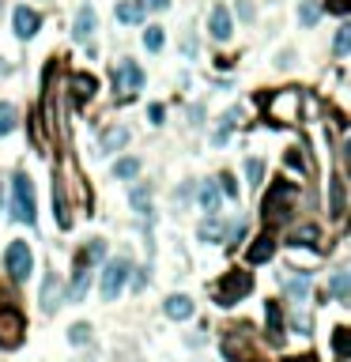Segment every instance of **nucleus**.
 Masks as SVG:
<instances>
[{"label": "nucleus", "instance_id": "14", "mask_svg": "<svg viewBox=\"0 0 351 362\" xmlns=\"http://www.w3.org/2000/svg\"><path fill=\"white\" fill-rule=\"evenodd\" d=\"M162 313L170 317V321H189V317L196 313V306L189 294H170L167 302H162Z\"/></svg>", "mask_w": 351, "mask_h": 362}, {"label": "nucleus", "instance_id": "1", "mask_svg": "<svg viewBox=\"0 0 351 362\" xmlns=\"http://www.w3.org/2000/svg\"><path fill=\"white\" fill-rule=\"evenodd\" d=\"M8 215L23 227L38 223V204H35V181H30L27 170L12 174V196H8Z\"/></svg>", "mask_w": 351, "mask_h": 362}, {"label": "nucleus", "instance_id": "33", "mask_svg": "<svg viewBox=\"0 0 351 362\" xmlns=\"http://www.w3.org/2000/svg\"><path fill=\"white\" fill-rule=\"evenodd\" d=\"M246 178H249V185H261V181H265V162H261V159H246Z\"/></svg>", "mask_w": 351, "mask_h": 362}, {"label": "nucleus", "instance_id": "15", "mask_svg": "<svg viewBox=\"0 0 351 362\" xmlns=\"http://www.w3.org/2000/svg\"><path fill=\"white\" fill-rule=\"evenodd\" d=\"M196 204H201V212H208V215H219V204H223L219 181H204L201 189H196Z\"/></svg>", "mask_w": 351, "mask_h": 362}, {"label": "nucleus", "instance_id": "8", "mask_svg": "<svg viewBox=\"0 0 351 362\" xmlns=\"http://www.w3.org/2000/svg\"><path fill=\"white\" fill-rule=\"evenodd\" d=\"M12 30L19 42H30L42 30V12H35L30 4H16L12 8Z\"/></svg>", "mask_w": 351, "mask_h": 362}, {"label": "nucleus", "instance_id": "29", "mask_svg": "<svg viewBox=\"0 0 351 362\" xmlns=\"http://www.w3.org/2000/svg\"><path fill=\"white\" fill-rule=\"evenodd\" d=\"M333 351H336L340 362L351 358V328H336V332H333Z\"/></svg>", "mask_w": 351, "mask_h": 362}, {"label": "nucleus", "instance_id": "6", "mask_svg": "<svg viewBox=\"0 0 351 362\" xmlns=\"http://www.w3.org/2000/svg\"><path fill=\"white\" fill-rule=\"evenodd\" d=\"M144 83H148V76L144 68H140L136 61H117V68H114V91L117 95H136V91H144Z\"/></svg>", "mask_w": 351, "mask_h": 362}, {"label": "nucleus", "instance_id": "22", "mask_svg": "<svg viewBox=\"0 0 351 362\" xmlns=\"http://www.w3.org/2000/svg\"><path fill=\"white\" fill-rule=\"evenodd\" d=\"M102 257H106V241H102V238H91V241L80 249V253H76V260H80V265H91V268H95Z\"/></svg>", "mask_w": 351, "mask_h": 362}, {"label": "nucleus", "instance_id": "25", "mask_svg": "<svg viewBox=\"0 0 351 362\" xmlns=\"http://www.w3.org/2000/svg\"><path fill=\"white\" fill-rule=\"evenodd\" d=\"M196 238H201V241H223L227 238V227L219 223L215 215H208L204 223H201V230H196Z\"/></svg>", "mask_w": 351, "mask_h": 362}, {"label": "nucleus", "instance_id": "2", "mask_svg": "<svg viewBox=\"0 0 351 362\" xmlns=\"http://www.w3.org/2000/svg\"><path fill=\"white\" fill-rule=\"evenodd\" d=\"M295 200H299V185L295 181H272L265 200H261V215L265 223H283L295 212Z\"/></svg>", "mask_w": 351, "mask_h": 362}, {"label": "nucleus", "instance_id": "5", "mask_svg": "<svg viewBox=\"0 0 351 362\" xmlns=\"http://www.w3.org/2000/svg\"><path fill=\"white\" fill-rule=\"evenodd\" d=\"M4 268H8V276H12L16 283H27L30 279V272H35V253H30V246L23 238H12L8 241V249H4Z\"/></svg>", "mask_w": 351, "mask_h": 362}, {"label": "nucleus", "instance_id": "21", "mask_svg": "<svg viewBox=\"0 0 351 362\" xmlns=\"http://www.w3.org/2000/svg\"><path fill=\"white\" fill-rule=\"evenodd\" d=\"M238 121H242V109H227L223 121H219V128H215V136H212V144H215V147H223V144H227V140H230V128H234Z\"/></svg>", "mask_w": 351, "mask_h": 362}, {"label": "nucleus", "instance_id": "4", "mask_svg": "<svg viewBox=\"0 0 351 362\" xmlns=\"http://www.w3.org/2000/svg\"><path fill=\"white\" fill-rule=\"evenodd\" d=\"M129 272H133V265H129L125 257H114L102 265V276H98V294H102V302H114L117 294L125 291L129 283Z\"/></svg>", "mask_w": 351, "mask_h": 362}, {"label": "nucleus", "instance_id": "30", "mask_svg": "<svg viewBox=\"0 0 351 362\" xmlns=\"http://www.w3.org/2000/svg\"><path fill=\"white\" fill-rule=\"evenodd\" d=\"M91 332H95V328L87 325V321H80V325H72V328H69V344H72V347H87V344H91V339H95Z\"/></svg>", "mask_w": 351, "mask_h": 362}, {"label": "nucleus", "instance_id": "24", "mask_svg": "<svg viewBox=\"0 0 351 362\" xmlns=\"http://www.w3.org/2000/svg\"><path fill=\"white\" fill-rule=\"evenodd\" d=\"M129 200H133V212L140 219H151V185H136Z\"/></svg>", "mask_w": 351, "mask_h": 362}, {"label": "nucleus", "instance_id": "23", "mask_svg": "<svg viewBox=\"0 0 351 362\" xmlns=\"http://www.w3.org/2000/svg\"><path fill=\"white\" fill-rule=\"evenodd\" d=\"M265 325H268L272 339H283V310H280V302H265Z\"/></svg>", "mask_w": 351, "mask_h": 362}, {"label": "nucleus", "instance_id": "41", "mask_svg": "<svg viewBox=\"0 0 351 362\" xmlns=\"http://www.w3.org/2000/svg\"><path fill=\"white\" fill-rule=\"evenodd\" d=\"M144 8H151V12H167L170 0H144Z\"/></svg>", "mask_w": 351, "mask_h": 362}, {"label": "nucleus", "instance_id": "38", "mask_svg": "<svg viewBox=\"0 0 351 362\" xmlns=\"http://www.w3.org/2000/svg\"><path fill=\"white\" fill-rule=\"evenodd\" d=\"M328 207H333V215L344 212V185H340V181H333V204H328Z\"/></svg>", "mask_w": 351, "mask_h": 362}, {"label": "nucleus", "instance_id": "26", "mask_svg": "<svg viewBox=\"0 0 351 362\" xmlns=\"http://www.w3.org/2000/svg\"><path fill=\"white\" fill-rule=\"evenodd\" d=\"M16 125H19V109L16 102H0V136H8V133H16Z\"/></svg>", "mask_w": 351, "mask_h": 362}, {"label": "nucleus", "instance_id": "39", "mask_svg": "<svg viewBox=\"0 0 351 362\" xmlns=\"http://www.w3.org/2000/svg\"><path fill=\"white\" fill-rule=\"evenodd\" d=\"M325 12H336V16H351V0H325Z\"/></svg>", "mask_w": 351, "mask_h": 362}, {"label": "nucleus", "instance_id": "11", "mask_svg": "<svg viewBox=\"0 0 351 362\" xmlns=\"http://www.w3.org/2000/svg\"><path fill=\"white\" fill-rule=\"evenodd\" d=\"M95 23H98L95 4H80V12H76V19H72V42L87 46V42H91V35H95Z\"/></svg>", "mask_w": 351, "mask_h": 362}, {"label": "nucleus", "instance_id": "12", "mask_svg": "<svg viewBox=\"0 0 351 362\" xmlns=\"http://www.w3.org/2000/svg\"><path fill=\"white\" fill-rule=\"evenodd\" d=\"M129 140H133V133H129L125 125H106L102 136H98V151L102 155H114V151H125Z\"/></svg>", "mask_w": 351, "mask_h": 362}, {"label": "nucleus", "instance_id": "20", "mask_svg": "<svg viewBox=\"0 0 351 362\" xmlns=\"http://www.w3.org/2000/svg\"><path fill=\"white\" fill-rule=\"evenodd\" d=\"M53 212H57V227L69 230L72 227V215H69V200H64V185L53 181Z\"/></svg>", "mask_w": 351, "mask_h": 362}, {"label": "nucleus", "instance_id": "34", "mask_svg": "<svg viewBox=\"0 0 351 362\" xmlns=\"http://www.w3.org/2000/svg\"><path fill=\"white\" fill-rule=\"evenodd\" d=\"M287 291L295 294V298H306V294H310V276H299V279H287Z\"/></svg>", "mask_w": 351, "mask_h": 362}, {"label": "nucleus", "instance_id": "18", "mask_svg": "<svg viewBox=\"0 0 351 362\" xmlns=\"http://www.w3.org/2000/svg\"><path fill=\"white\" fill-rule=\"evenodd\" d=\"M325 294H328V298H336V302H351V272H333Z\"/></svg>", "mask_w": 351, "mask_h": 362}, {"label": "nucleus", "instance_id": "37", "mask_svg": "<svg viewBox=\"0 0 351 362\" xmlns=\"http://www.w3.org/2000/svg\"><path fill=\"white\" fill-rule=\"evenodd\" d=\"M148 121H151V125H162V121H167V106H162V102H151V106H148Z\"/></svg>", "mask_w": 351, "mask_h": 362}, {"label": "nucleus", "instance_id": "35", "mask_svg": "<svg viewBox=\"0 0 351 362\" xmlns=\"http://www.w3.org/2000/svg\"><path fill=\"white\" fill-rule=\"evenodd\" d=\"M299 19H302V27H314L317 19H321V8H317V4H302L299 8Z\"/></svg>", "mask_w": 351, "mask_h": 362}, {"label": "nucleus", "instance_id": "17", "mask_svg": "<svg viewBox=\"0 0 351 362\" xmlns=\"http://www.w3.org/2000/svg\"><path fill=\"white\" fill-rule=\"evenodd\" d=\"M144 12H148V8H144V4H136V0H121V4L114 8V16H117V23H121V27L144 23Z\"/></svg>", "mask_w": 351, "mask_h": 362}, {"label": "nucleus", "instance_id": "42", "mask_svg": "<svg viewBox=\"0 0 351 362\" xmlns=\"http://www.w3.org/2000/svg\"><path fill=\"white\" fill-rule=\"evenodd\" d=\"M0 207H4V185H0Z\"/></svg>", "mask_w": 351, "mask_h": 362}, {"label": "nucleus", "instance_id": "28", "mask_svg": "<svg viewBox=\"0 0 351 362\" xmlns=\"http://www.w3.org/2000/svg\"><path fill=\"white\" fill-rule=\"evenodd\" d=\"M144 49L148 53H162V49H167V30H162V27H148L144 30Z\"/></svg>", "mask_w": 351, "mask_h": 362}, {"label": "nucleus", "instance_id": "19", "mask_svg": "<svg viewBox=\"0 0 351 362\" xmlns=\"http://www.w3.org/2000/svg\"><path fill=\"white\" fill-rule=\"evenodd\" d=\"M69 87L76 91V102H91L95 91H98V80H95V76H87V72H76Z\"/></svg>", "mask_w": 351, "mask_h": 362}, {"label": "nucleus", "instance_id": "10", "mask_svg": "<svg viewBox=\"0 0 351 362\" xmlns=\"http://www.w3.org/2000/svg\"><path fill=\"white\" fill-rule=\"evenodd\" d=\"M64 302V291H61V276L57 272H46V279H42V291H38V306L42 313H57V306Z\"/></svg>", "mask_w": 351, "mask_h": 362}, {"label": "nucleus", "instance_id": "40", "mask_svg": "<svg viewBox=\"0 0 351 362\" xmlns=\"http://www.w3.org/2000/svg\"><path fill=\"white\" fill-rule=\"evenodd\" d=\"M254 4H249V0H238V19H242V23H254Z\"/></svg>", "mask_w": 351, "mask_h": 362}, {"label": "nucleus", "instance_id": "13", "mask_svg": "<svg viewBox=\"0 0 351 362\" xmlns=\"http://www.w3.org/2000/svg\"><path fill=\"white\" fill-rule=\"evenodd\" d=\"M87 287H91V265H80V260H76L72 279H69V287H64V302H83Z\"/></svg>", "mask_w": 351, "mask_h": 362}, {"label": "nucleus", "instance_id": "7", "mask_svg": "<svg viewBox=\"0 0 351 362\" xmlns=\"http://www.w3.org/2000/svg\"><path fill=\"white\" fill-rule=\"evenodd\" d=\"M27 332V321L16 306H0V347H19Z\"/></svg>", "mask_w": 351, "mask_h": 362}, {"label": "nucleus", "instance_id": "9", "mask_svg": "<svg viewBox=\"0 0 351 362\" xmlns=\"http://www.w3.org/2000/svg\"><path fill=\"white\" fill-rule=\"evenodd\" d=\"M208 35H212L215 42H230V35H234V16H230L227 4L212 8V16H208Z\"/></svg>", "mask_w": 351, "mask_h": 362}, {"label": "nucleus", "instance_id": "27", "mask_svg": "<svg viewBox=\"0 0 351 362\" xmlns=\"http://www.w3.org/2000/svg\"><path fill=\"white\" fill-rule=\"evenodd\" d=\"M136 174H140V159H136V155H125V159L114 162V178H117V181H133Z\"/></svg>", "mask_w": 351, "mask_h": 362}, {"label": "nucleus", "instance_id": "32", "mask_svg": "<svg viewBox=\"0 0 351 362\" xmlns=\"http://www.w3.org/2000/svg\"><path fill=\"white\" fill-rule=\"evenodd\" d=\"M333 53H336V57H347V53H351V23H344V27L336 30V38H333Z\"/></svg>", "mask_w": 351, "mask_h": 362}, {"label": "nucleus", "instance_id": "36", "mask_svg": "<svg viewBox=\"0 0 351 362\" xmlns=\"http://www.w3.org/2000/svg\"><path fill=\"white\" fill-rule=\"evenodd\" d=\"M219 193L223 196H230V200H238V185H234V178H230V174H219Z\"/></svg>", "mask_w": 351, "mask_h": 362}, {"label": "nucleus", "instance_id": "31", "mask_svg": "<svg viewBox=\"0 0 351 362\" xmlns=\"http://www.w3.org/2000/svg\"><path fill=\"white\" fill-rule=\"evenodd\" d=\"M317 238H321V230H317V227H302V230H295V234H291V246L295 249H299V246H317Z\"/></svg>", "mask_w": 351, "mask_h": 362}, {"label": "nucleus", "instance_id": "3", "mask_svg": "<svg viewBox=\"0 0 351 362\" xmlns=\"http://www.w3.org/2000/svg\"><path fill=\"white\" fill-rule=\"evenodd\" d=\"M249 291H254V272L230 268V272H223V279L215 283V302L219 306H234V302H242Z\"/></svg>", "mask_w": 351, "mask_h": 362}, {"label": "nucleus", "instance_id": "16", "mask_svg": "<svg viewBox=\"0 0 351 362\" xmlns=\"http://www.w3.org/2000/svg\"><path fill=\"white\" fill-rule=\"evenodd\" d=\"M272 253H276V238L265 230V234L246 249V260H249V265H265V260H272Z\"/></svg>", "mask_w": 351, "mask_h": 362}]
</instances>
